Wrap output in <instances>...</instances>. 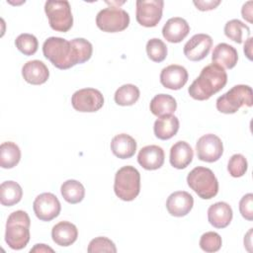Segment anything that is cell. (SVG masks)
Listing matches in <instances>:
<instances>
[{
  "instance_id": "cell-1",
  "label": "cell",
  "mask_w": 253,
  "mask_h": 253,
  "mask_svg": "<svg viewBox=\"0 0 253 253\" xmlns=\"http://www.w3.org/2000/svg\"><path fill=\"white\" fill-rule=\"evenodd\" d=\"M227 83V74L221 66L211 63L205 66L200 75L190 85L189 95L199 101L210 99Z\"/></svg>"
},
{
  "instance_id": "cell-2",
  "label": "cell",
  "mask_w": 253,
  "mask_h": 253,
  "mask_svg": "<svg viewBox=\"0 0 253 253\" xmlns=\"http://www.w3.org/2000/svg\"><path fill=\"white\" fill-rule=\"evenodd\" d=\"M42 53L56 68L64 70L79 63L76 50L71 42L59 38L50 37L42 44Z\"/></svg>"
},
{
  "instance_id": "cell-3",
  "label": "cell",
  "mask_w": 253,
  "mask_h": 253,
  "mask_svg": "<svg viewBox=\"0 0 253 253\" xmlns=\"http://www.w3.org/2000/svg\"><path fill=\"white\" fill-rule=\"evenodd\" d=\"M31 219L24 211H13L7 219L5 241L14 250L25 248L30 241Z\"/></svg>"
},
{
  "instance_id": "cell-4",
  "label": "cell",
  "mask_w": 253,
  "mask_h": 253,
  "mask_svg": "<svg viewBox=\"0 0 253 253\" xmlns=\"http://www.w3.org/2000/svg\"><path fill=\"white\" fill-rule=\"evenodd\" d=\"M114 191L123 201H133L140 192V174L130 165L120 168L115 175Z\"/></svg>"
},
{
  "instance_id": "cell-5",
  "label": "cell",
  "mask_w": 253,
  "mask_h": 253,
  "mask_svg": "<svg viewBox=\"0 0 253 253\" xmlns=\"http://www.w3.org/2000/svg\"><path fill=\"white\" fill-rule=\"evenodd\" d=\"M188 186L202 199L210 200L218 192V181L213 172L207 167H195L187 176Z\"/></svg>"
},
{
  "instance_id": "cell-6",
  "label": "cell",
  "mask_w": 253,
  "mask_h": 253,
  "mask_svg": "<svg viewBox=\"0 0 253 253\" xmlns=\"http://www.w3.org/2000/svg\"><path fill=\"white\" fill-rule=\"evenodd\" d=\"M252 89L249 85L238 84L216 99V109L223 114H234L241 107H252Z\"/></svg>"
},
{
  "instance_id": "cell-7",
  "label": "cell",
  "mask_w": 253,
  "mask_h": 253,
  "mask_svg": "<svg viewBox=\"0 0 253 253\" xmlns=\"http://www.w3.org/2000/svg\"><path fill=\"white\" fill-rule=\"evenodd\" d=\"M44 12L50 28L56 32L66 33L73 25V16L68 1H46Z\"/></svg>"
},
{
  "instance_id": "cell-8",
  "label": "cell",
  "mask_w": 253,
  "mask_h": 253,
  "mask_svg": "<svg viewBox=\"0 0 253 253\" xmlns=\"http://www.w3.org/2000/svg\"><path fill=\"white\" fill-rule=\"evenodd\" d=\"M97 27L106 33H118L126 30L129 25V15L119 6L102 9L96 17Z\"/></svg>"
},
{
  "instance_id": "cell-9",
  "label": "cell",
  "mask_w": 253,
  "mask_h": 253,
  "mask_svg": "<svg viewBox=\"0 0 253 253\" xmlns=\"http://www.w3.org/2000/svg\"><path fill=\"white\" fill-rule=\"evenodd\" d=\"M71 104L74 110L81 113H94L104 105L103 94L95 88H83L73 93Z\"/></svg>"
},
{
  "instance_id": "cell-10",
  "label": "cell",
  "mask_w": 253,
  "mask_h": 253,
  "mask_svg": "<svg viewBox=\"0 0 253 253\" xmlns=\"http://www.w3.org/2000/svg\"><path fill=\"white\" fill-rule=\"evenodd\" d=\"M163 0H137L135 18L139 25L152 28L157 26L162 18Z\"/></svg>"
},
{
  "instance_id": "cell-11",
  "label": "cell",
  "mask_w": 253,
  "mask_h": 253,
  "mask_svg": "<svg viewBox=\"0 0 253 253\" xmlns=\"http://www.w3.org/2000/svg\"><path fill=\"white\" fill-rule=\"evenodd\" d=\"M197 156L205 162H215L223 153V144L221 139L212 133L201 136L196 144Z\"/></svg>"
},
{
  "instance_id": "cell-12",
  "label": "cell",
  "mask_w": 253,
  "mask_h": 253,
  "mask_svg": "<svg viewBox=\"0 0 253 253\" xmlns=\"http://www.w3.org/2000/svg\"><path fill=\"white\" fill-rule=\"evenodd\" d=\"M36 216L42 221H50L58 216L61 206L55 195L52 193H42L37 196L33 203Z\"/></svg>"
},
{
  "instance_id": "cell-13",
  "label": "cell",
  "mask_w": 253,
  "mask_h": 253,
  "mask_svg": "<svg viewBox=\"0 0 253 253\" xmlns=\"http://www.w3.org/2000/svg\"><path fill=\"white\" fill-rule=\"evenodd\" d=\"M212 45V39L207 34L194 35L184 45L185 56L192 61L204 59L210 52Z\"/></svg>"
},
{
  "instance_id": "cell-14",
  "label": "cell",
  "mask_w": 253,
  "mask_h": 253,
  "mask_svg": "<svg viewBox=\"0 0 253 253\" xmlns=\"http://www.w3.org/2000/svg\"><path fill=\"white\" fill-rule=\"evenodd\" d=\"M188 77V71L184 66L171 64L161 70L160 82L167 89L179 90L187 83Z\"/></svg>"
},
{
  "instance_id": "cell-15",
  "label": "cell",
  "mask_w": 253,
  "mask_h": 253,
  "mask_svg": "<svg viewBox=\"0 0 253 253\" xmlns=\"http://www.w3.org/2000/svg\"><path fill=\"white\" fill-rule=\"evenodd\" d=\"M194 206V198L186 191H177L172 193L166 201L168 212L177 217L188 214Z\"/></svg>"
},
{
  "instance_id": "cell-16",
  "label": "cell",
  "mask_w": 253,
  "mask_h": 253,
  "mask_svg": "<svg viewBox=\"0 0 253 253\" xmlns=\"http://www.w3.org/2000/svg\"><path fill=\"white\" fill-rule=\"evenodd\" d=\"M164 150L158 145H146L142 147L137 155V162L146 170L159 169L164 163Z\"/></svg>"
},
{
  "instance_id": "cell-17",
  "label": "cell",
  "mask_w": 253,
  "mask_h": 253,
  "mask_svg": "<svg viewBox=\"0 0 253 253\" xmlns=\"http://www.w3.org/2000/svg\"><path fill=\"white\" fill-rule=\"evenodd\" d=\"M190 26L187 21L180 17L170 18L162 28L164 39L173 43L182 42L189 34Z\"/></svg>"
},
{
  "instance_id": "cell-18",
  "label": "cell",
  "mask_w": 253,
  "mask_h": 253,
  "mask_svg": "<svg viewBox=\"0 0 253 253\" xmlns=\"http://www.w3.org/2000/svg\"><path fill=\"white\" fill-rule=\"evenodd\" d=\"M22 75L26 82L33 85H41L47 81L49 71L47 66L41 60H30L22 67Z\"/></svg>"
},
{
  "instance_id": "cell-19",
  "label": "cell",
  "mask_w": 253,
  "mask_h": 253,
  "mask_svg": "<svg viewBox=\"0 0 253 253\" xmlns=\"http://www.w3.org/2000/svg\"><path fill=\"white\" fill-rule=\"evenodd\" d=\"M231 207L225 202H217L208 210L209 222L215 228H224L232 220Z\"/></svg>"
},
{
  "instance_id": "cell-20",
  "label": "cell",
  "mask_w": 253,
  "mask_h": 253,
  "mask_svg": "<svg viewBox=\"0 0 253 253\" xmlns=\"http://www.w3.org/2000/svg\"><path fill=\"white\" fill-rule=\"evenodd\" d=\"M53 242L59 246H69L73 244L78 237L77 227L69 221H59L51 229Z\"/></svg>"
},
{
  "instance_id": "cell-21",
  "label": "cell",
  "mask_w": 253,
  "mask_h": 253,
  "mask_svg": "<svg viewBox=\"0 0 253 253\" xmlns=\"http://www.w3.org/2000/svg\"><path fill=\"white\" fill-rule=\"evenodd\" d=\"M212 63H215L222 68H233L238 60V52L232 45L220 42L213 48L211 55Z\"/></svg>"
},
{
  "instance_id": "cell-22",
  "label": "cell",
  "mask_w": 253,
  "mask_h": 253,
  "mask_svg": "<svg viewBox=\"0 0 253 253\" xmlns=\"http://www.w3.org/2000/svg\"><path fill=\"white\" fill-rule=\"evenodd\" d=\"M194 152L191 145L183 140L174 143L170 148V164L177 169L186 168L193 160Z\"/></svg>"
},
{
  "instance_id": "cell-23",
  "label": "cell",
  "mask_w": 253,
  "mask_h": 253,
  "mask_svg": "<svg viewBox=\"0 0 253 253\" xmlns=\"http://www.w3.org/2000/svg\"><path fill=\"white\" fill-rule=\"evenodd\" d=\"M111 149L115 156L121 159H127L134 155L136 151V141L129 134L120 133L113 137Z\"/></svg>"
},
{
  "instance_id": "cell-24",
  "label": "cell",
  "mask_w": 253,
  "mask_h": 253,
  "mask_svg": "<svg viewBox=\"0 0 253 253\" xmlns=\"http://www.w3.org/2000/svg\"><path fill=\"white\" fill-rule=\"evenodd\" d=\"M179 120L173 115L159 117L153 126L154 134L161 140H167L173 137L179 129Z\"/></svg>"
},
{
  "instance_id": "cell-25",
  "label": "cell",
  "mask_w": 253,
  "mask_h": 253,
  "mask_svg": "<svg viewBox=\"0 0 253 253\" xmlns=\"http://www.w3.org/2000/svg\"><path fill=\"white\" fill-rule=\"evenodd\" d=\"M151 113L156 117L172 115L177 109V103L174 97L168 94H158L152 98L149 105Z\"/></svg>"
},
{
  "instance_id": "cell-26",
  "label": "cell",
  "mask_w": 253,
  "mask_h": 253,
  "mask_svg": "<svg viewBox=\"0 0 253 253\" xmlns=\"http://www.w3.org/2000/svg\"><path fill=\"white\" fill-rule=\"evenodd\" d=\"M23 197L22 187L15 181H5L0 185V202L3 206L12 207Z\"/></svg>"
},
{
  "instance_id": "cell-27",
  "label": "cell",
  "mask_w": 253,
  "mask_h": 253,
  "mask_svg": "<svg viewBox=\"0 0 253 253\" xmlns=\"http://www.w3.org/2000/svg\"><path fill=\"white\" fill-rule=\"evenodd\" d=\"M21 159L19 146L12 141L3 142L0 145V166L4 169L15 167Z\"/></svg>"
},
{
  "instance_id": "cell-28",
  "label": "cell",
  "mask_w": 253,
  "mask_h": 253,
  "mask_svg": "<svg viewBox=\"0 0 253 253\" xmlns=\"http://www.w3.org/2000/svg\"><path fill=\"white\" fill-rule=\"evenodd\" d=\"M60 193L63 199L72 205L80 203L85 196L84 186L77 180H67L60 187Z\"/></svg>"
},
{
  "instance_id": "cell-29",
  "label": "cell",
  "mask_w": 253,
  "mask_h": 253,
  "mask_svg": "<svg viewBox=\"0 0 253 253\" xmlns=\"http://www.w3.org/2000/svg\"><path fill=\"white\" fill-rule=\"evenodd\" d=\"M224 35L231 41L241 43L244 39L247 40L250 37V29L240 20L232 19L225 24Z\"/></svg>"
},
{
  "instance_id": "cell-30",
  "label": "cell",
  "mask_w": 253,
  "mask_h": 253,
  "mask_svg": "<svg viewBox=\"0 0 253 253\" xmlns=\"http://www.w3.org/2000/svg\"><path fill=\"white\" fill-rule=\"evenodd\" d=\"M140 95L139 89L133 84H125L117 89L114 99L120 106H131L138 100Z\"/></svg>"
},
{
  "instance_id": "cell-31",
  "label": "cell",
  "mask_w": 253,
  "mask_h": 253,
  "mask_svg": "<svg viewBox=\"0 0 253 253\" xmlns=\"http://www.w3.org/2000/svg\"><path fill=\"white\" fill-rule=\"evenodd\" d=\"M167 46L160 39L153 38L146 42V53L154 62L163 61L167 56Z\"/></svg>"
},
{
  "instance_id": "cell-32",
  "label": "cell",
  "mask_w": 253,
  "mask_h": 253,
  "mask_svg": "<svg viewBox=\"0 0 253 253\" xmlns=\"http://www.w3.org/2000/svg\"><path fill=\"white\" fill-rule=\"evenodd\" d=\"M16 47L25 55H33L37 52L39 42L32 34H21L15 40Z\"/></svg>"
},
{
  "instance_id": "cell-33",
  "label": "cell",
  "mask_w": 253,
  "mask_h": 253,
  "mask_svg": "<svg viewBox=\"0 0 253 253\" xmlns=\"http://www.w3.org/2000/svg\"><path fill=\"white\" fill-rule=\"evenodd\" d=\"M199 244L202 250H204L205 252L212 253L220 249L222 240L218 233L214 231H208L201 236Z\"/></svg>"
},
{
  "instance_id": "cell-34",
  "label": "cell",
  "mask_w": 253,
  "mask_h": 253,
  "mask_svg": "<svg viewBox=\"0 0 253 253\" xmlns=\"http://www.w3.org/2000/svg\"><path fill=\"white\" fill-rule=\"evenodd\" d=\"M248 168V163L246 158L242 155V154H233L228 161L227 164V170L229 172V174L234 177V178H238V177H242Z\"/></svg>"
},
{
  "instance_id": "cell-35",
  "label": "cell",
  "mask_w": 253,
  "mask_h": 253,
  "mask_svg": "<svg viewBox=\"0 0 253 253\" xmlns=\"http://www.w3.org/2000/svg\"><path fill=\"white\" fill-rule=\"evenodd\" d=\"M70 42L75 47V50L79 59V64L84 63L91 58L92 52H93V46L90 42H88L83 38H76L71 40Z\"/></svg>"
},
{
  "instance_id": "cell-36",
  "label": "cell",
  "mask_w": 253,
  "mask_h": 253,
  "mask_svg": "<svg viewBox=\"0 0 253 253\" xmlns=\"http://www.w3.org/2000/svg\"><path fill=\"white\" fill-rule=\"evenodd\" d=\"M87 251L89 253H97V252H117V248L115 243L104 236H99L92 239L89 242Z\"/></svg>"
},
{
  "instance_id": "cell-37",
  "label": "cell",
  "mask_w": 253,
  "mask_h": 253,
  "mask_svg": "<svg viewBox=\"0 0 253 253\" xmlns=\"http://www.w3.org/2000/svg\"><path fill=\"white\" fill-rule=\"evenodd\" d=\"M239 211L241 215L251 221L253 219V194L244 195L239 202Z\"/></svg>"
},
{
  "instance_id": "cell-38",
  "label": "cell",
  "mask_w": 253,
  "mask_h": 253,
  "mask_svg": "<svg viewBox=\"0 0 253 253\" xmlns=\"http://www.w3.org/2000/svg\"><path fill=\"white\" fill-rule=\"evenodd\" d=\"M220 4L219 0H209V1H194V5L201 11H210L215 9Z\"/></svg>"
},
{
  "instance_id": "cell-39",
  "label": "cell",
  "mask_w": 253,
  "mask_h": 253,
  "mask_svg": "<svg viewBox=\"0 0 253 253\" xmlns=\"http://www.w3.org/2000/svg\"><path fill=\"white\" fill-rule=\"evenodd\" d=\"M252 5H253V2L248 1L242 6V9H241L242 17L249 23H252Z\"/></svg>"
},
{
  "instance_id": "cell-40",
  "label": "cell",
  "mask_w": 253,
  "mask_h": 253,
  "mask_svg": "<svg viewBox=\"0 0 253 253\" xmlns=\"http://www.w3.org/2000/svg\"><path fill=\"white\" fill-rule=\"evenodd\" d=\"M252 38L249 37L244 43V53L249 60H252Z\"/></svg>"
},
{
  "instance_id": "cell-41",
  "label": "cell",
  "mask_w": 253,
  "mask_h": 253,
  "mask_svg": "<svg viewBox=\"0 0 253 253\" xmlns=\"http://www.w3.org/2000/svg\"><path fill=\"white\" fill-rule=\"evenodd\" d=\"M30 252H53V249L46 246L45 244H36L31 250Z\"/></svg>"
},
{
  "instance_id": "cell-42",
  "label": "cell",
  "mask_w": 253,
  "mask_h": 253,
  "mask_svg": "<svg viewBox=\"0 0 253 253\" xmlns=\"http://www.w3.org/2000/svg\"><path fill=\"white\" fill-rule=\"evenodd\" d=\"M251 235H252V228L249 229V231L244 236V246L249 252H252V242H251Z\"/></svg>"
}]
</instances>
